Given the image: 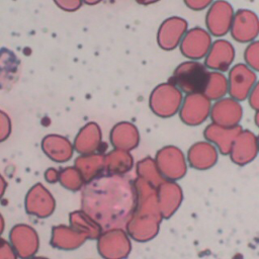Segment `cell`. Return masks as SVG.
Instances as JSON below:
<instances>
[{"label": "cell", "mask_w": 259, "mask_h": 259, "mask_svg": "<svg viewBox=\"0 0 259 259\" xmlns=\"http://www.w3.org/2000/svg\"><path fill=\"white\" fill-rule=\"evenodd\" d=\"M137 205L134 179L126 175L103 173L81 189V209L103 231L125 229Z\"/></svg>", "instance_id": "obj_1"}, {"label": "cell", "mask_w": 259, "mask_h": 259, "mask_svg": "<svg viewBox=\"0 0 259 259\" xmlns=\"http://www.w3.org/2000/svg\"><path fill=\"white\" fill-rule=\"evenodd\" d=\"M208 72L209 70L204 64L198 61L188 60L182 62L175 68L169 82L185 94L202 92Z\"/></svg>", "instance_id": "obj_2"}, {"label": "cell", "mask_w": 259, "mask_h": 259, "mask_svg": "<svg viewBox=\"0 0 259 259\" xmlns=\"http://www.w3.org/2000/svg\"><path fill=\"white\" fill-rule=\"evenodd\" d=\"M183 101V93L169 81L158 85L151 93L149 104L158 116L168 118L179 112Z\"/></svg>", "instance_id": "obj_3"}, {"label": "cell", "mask_w": 259, "mask_h": 259, "mask_svg": "<svg viewBox=\"0 0 259 259\" xmlns=\"http://www.w3.org/2000/svg\"><path fill=\"white\" fill-rule=\"evenodd\" d=\"M155 161L165 180L178 181L187 173L188 163L186 156L176 146L168 145L161 148L156 153Z\"/></svg>", "instance_id": "obj_4"}, {"label": "cell", "mask_w": 259, "mask_h": 259, "mask_svg": "<svg viewBox=\"0 0 259 259\" xmlns=\"http://www.w3.org/2000/svg\"><path fill=\"white\" fill-rule=\"evenodd\" d=\"M97 251L103 259H125L132 251L125 229L105 230L97 239Z\"/></svg>", "instance_id": "obj_5"}, {"label": "cell", "mask_w": 259, "mask_h": 259, "mask_svg": "<svg viewBox=\"0 0 259 259\" xmlns=\"http://www.w3.org/2000/svg\"><path fill=\"white\" fill-rule=\"evenodd\" d=\"M211 106V100L202 92L186 94L178 112L179 117L184 124L197 126L209 117Z\"/></svg>", "instance_id": "obj_6"}, {"label": "cell", "mask_w": 259, "mask_h": 259, "mask_svg": "<svg viewBox=\"0 0 259 259\" xmlns=\"http://www.w3.org/2000/svg\"><path fill=\"white\" fill-rule=\"evenodd\" d=\"M257 82V75L254 70L245 63L234 65L228 74L229 95L241 102L248 99L253 87Z\"/></svg>", "instance_id": "obj_7"}, {"label": "cell", "mask_w": 259, "mask_h": 259, "mask_svg": "<svg viewBox=\"0 0 259 259\" xmlns=\"http://www.w3.org/2000/svg\"><path fill=\"white\" fill-rule=\"evenodd\" d=\"M235 10L226 0H215L205 14L206 30L215 37H222L231 30Z\"/></svg>", "instance_id": "obj_8"}, {"label": "cell", "mask_w": 259, "mask_h": 259, "mask_svg": "<svg viewBox=\"0 0 259 259\" xmlns=\"http://www.w3.org/2000/svg\"><path fill=\"white\" fill-rule=\"evenodd\" d=\"M212 44L210 33L199 26L187 30L183 36L179 49L181 54L188 60L199 61L204 59Z\"/></svg>", "instance_id": "obj_9"}, {"label": "cell", "mask_w": 259, "mask_h": 259, "mask_svg": "<svg viewBox=\"0 0 259 259\" xmlns=\"http://www.w3.org/2000/svg\"><path fill=\"white\" fill-rule=\"evenodd\" d=\"M24 205L28 214L38 219H47L55 211L56 200L53 194L38 182L32 185L27 191Z\"/></svg>", "instance_id": "obj_10"}, {"label": "cell", "mask_w": 259, "mask_h": 259, "mask_svg": "<svg viewBox=\"0 0 259 259\" xmlns=\"http://www.w3.org/2000/svg\"><path fill=\"white\" fill-rule=\"evenodd\" d=\"M9 242L20 259L35 256L39 247L36 231L26 224H17L10 230Z\"/></svg>", "instance_id": "obj_11"}, {"label": "cell", "mask_w": 259, "mask_h": 259, "mask_svg": "<svg viewBox=\"0 0 259 259\" xmlns=\"http://www.w3.org/2000/svg\"><path fill=\"white\" fill-rule=\"evenodd\" d=\"M232 37L241 44L256 40L259 35V16L250 9H238L231 26Z\"/></svg>", "instance_id": "obj_12"}, {"label": "cell", "mask_w": 259, "mask_h": 259, "mask_svg": "<svg viewBox=\"0 0 259 259\" xmlns=\"http://www.w3.org/2000/svg\"><path fill=\"white\" fill-rule=\"evenodd\" d=\"M259 154L257 136L250 130H242L234 141L230 159L238 166H245L253 162Z\"/></svg>", "instance_id": "obj_13"}, {"label": "cell", "mask_w": 259, "mask_h": 259, "mask_svg": "<svg viewBox=\"0 0 259 259\" xmlns=\"http://www.w3.org/2000/svg\"><path fill=\"white\" fill-rule=\"evenodd\" d=\"M188 30V22L179 16L165 19L158 30L157 41L161 49L172 51L179 47L183 36Z\"/></svg>", "instance_id": "obj_14"}, {"label": "cell", "mask_w": 259, "mask_h": 259, "mask_svg": "<svg viewBox=\"0 0 259 259\" xmlns=\"http://www.w3.org/2000/svg\"><path fill=\"white\" fill-rule=\"evenodd\" d=\"M243 107L239 101L232 97H224L217 100L210 110L211 122L223 126H237L243 118Z\"/></svg>", "instance_id": "obj_15"}, {"label": "cell", "mask_w": 259, "mask_h": 259, "mask_svg": "<svg viewBox=\"0 0 259 259\" xmlns=\"http://www.w3.org/2000/svg\"><path fill=\"white\" fill-rule=\"evenodd\" d=\"M235 57L236 51L232 42L224 38H219L212 41L203 64L208 70L224 73L230 70Z\"/></svg>", "instance_id": "obj_16"}, {"label": "cell", "mask_w": 259, "mask_h": 259, "mask_svg": "<svg viewBox=\"0 0 259 259\" xmlns=\"http://www.w3.org/2000/svg\"><path fill=\"white\" fill-rule=\"evenodd\" d=\"M158 204L163 219H170L180 207L183 190L177 181L164 180L157 187Z\"/></svg>", "instance_id": "obj_17"}, {"label": "cell", "mask_w": 259, "mask_h": 259, "mask_svg": "<svg viewBox=\"0 0 259 259\" xmlns=\"http://www.w3.org/2000/svg\"><path fill=\"white\" fill-rule=\"evenodd\" d=\"M219 154L215 146L204 140L190 146L186 154V159L191 168L204 171L212 168L218 163Z\"/></svg>", "instance_id": "obj_18"}, {"label": "cell", "mask_w": 259, "mask_h": 259, "mask_svg": "<svg viewBox=\"0 0 259 259\" xmlns=\"http://www.w3.org/2000/svg\"><path fill=\"white\" fill-rule=\"evenodd\" d=\"M242 130L241 125L228 127L210 122L203 130V137L205 141L215 146L220 154L229 155L234 141Z\"/></svg>", "instance_id": "obj_19"}, {"label": "cell", "mask_w": 259, "mask_h": 259, "mask_svg": "<svg viewBox=\"0 0 259 259\" xmlns=\"http://www.w3.org/2000/svg\"><path fill=\"white\" fill-rule=\"evenodd\" d=\"M87 240L84 234L77 231L72 226L58 225L52 229L51 245L59 250L72 251L78 249Z\"/></svg>", "instance_id": "obj_20"}, {"label": "cell", "mask_w": 259, "mask_h": 259, "mask_svg": "<svg viewBox=\"0 0 259 259\" xmlns=\"http://www.w3.org/2000/svg\"><path fill=\"white\" fill-rule=\"evenodd\" d=\"M44 153L56 163L69 161L74 152V146L68 139L59 135H49L41 142Z\"/></svg>", "instance_id": "obj_21"}, {"label": "cell", "mask_w": 259, "mask_h": 259, "mask_svg": "<svg viewBox=\"0 0 259 259\" xmlns=\"http://www.w3.org/2000/svg\"><path fill=\"white\" fill-rule=\"evenodd\" d=\"M100 127L95 122L85 124L77 134L74 141V150L79 155L96 153L102 142Z\"/></svg>", "instance_id": "obj_22"}, {"label": "cell", "mask_w": 259, "mask_h": 259, "mask_svg": "<svg viewBox=\"0 0 259 259\" xmlns=\"http://www.w3.org/2000/svg\"><path fill=\"white\" fill-rule=\"evenodd\" d=\"M110 143L114 149L132 151L140 143L138 128L133 123L126 121L115 124L110 133Z\"/></svg>", "instance_id": "obj_23"}, {"label": "cell", "mask_w": 259, "mask_h": 259, "mask_svg": "<svg viewBox=\"0 0 259 259\" xmlns=\"http://www.w3.org/2000/svg\"><path fill=\"white\" fill-rule=\"evenodd\" d=\"M74 166L81 173L85 183H87L105 173V155L97 152L79 155L75 159Z\"/></svg>", "instance_id": "obj_24"}, {"label": "cell", "mask_w": 259, "mask_h": 259, "mask_svg": "<svg viewBox=\"0 0 259 259\" xmlns=\"http://www.w3.org/2000/svg\"><path fill=\"white\" fill-rule=\"evenodd\" d=\"M134 167V158L128 151L114 149L105 154V173L125 175Z\"/></svg>", "instance_id": "obj_25"}, {"label": "cell", "mask_w": 259, "mask_h": 259, "mask_svg": "<svg viewBox=\"0 0 259 259\" xmlns=\"http://www.w3.org/2000/svg\"><path fill=\"white\" fill-rule=\"evenodd\" d=\"M70 226L84 234L88 240H97L103 232L101 226L84 210H74L69 214Z\"/></svg>", "instance_id": "obj_26"}, {"label": "cell", "mask_w": 259, "mask_h": 259, "mask_svg": "<svg viewBox=\"0 0 259 259\" xmlns=\"http://www.w3.org/2000/svg\"><path fill=\"white\" fill-rule=\"evenodd\" d=\"M202 93L211 101L226 97L229 93L228 77L222 72L209 71Z\"/></svg>", "instance_id": "obj_27"}, {"label": "cell", "mask_w": 259, "mask_h": 259, "mask_svg": "<svg viewBox=\"0 0 259 259\" xmlns=\"http://www.w3.org/2000/svg\"><path fill=\"white\" fill-rule=\"evenodd\" d=\"M137 177L149 182L155 187H158L165 179L160 173L156 164L155 158L145 157L136 164Z\"/></svg>", "instance_id": "obj_28"}, {"label": "cell", "mask_w": 259, "mask_h": 259, "mask_svg": "<svg viewBox=\"0 0 259 259\" xmlns=\"http://www.w3.org/2000/svg\"><path fill=\"white\" fill-rule=\"evenodd\" d=\"M59 183L66 189L71 191L81 190L85 185V181L75 166L65 167L60 170Z\"/></svg>", "instance_id": "obj_29"}, {"label": "cell", "mask_w": 259, "mask_h": 259, "mask_svg": "<svg viewBox=\"0 0 259 259\" xmlns=\"http://www.w3.org/2000/svg\"><path fill=\"white\" fill-rule=\"evenodd\" d=\"M245 64L255 72H259V40L248 44L244 51Z\"/></svg>", "instance_id": "obj_30"}, {"label": "cell", "mask_w": 259, "mask_h": 259, "mask_svg": "<svg viewBox=\"0 0 259 259\" xmlns=\"http://www.w3.org/2000/svg\"><path fill=\"white\" fill-rule=\"evenodd\" d=\"M11 133V121L9 116L0 110V143L5 141Z\"/></svg>", "instance_id": "obj_31"}, {"label": "cell", "mask_w": 259, "mask_h": 259, "mask_svg": "<svg viewBox=\"0 0 259 259\" xmlns=\"http://www.w3.org/2000/svg\"><path fill=\"white\" fill-rule=\"evenodd\" d=\"M0 259H18V256L10 242L0 237Z\"/></svg>", "instance_id": "obj_32"}, {"label": "cell", "mask_w": 259, "mask_h": 259, "mask_svg": "<svg viewBox=\"0 0 259 259\" xmlns=\"http://www.w3.org/2000/svg\"><path fill=\"white\" fill-rule=\"evenodd\" d=\"M184 4L193 11H201L205 8H208L213 0H183Z\"/></svg>", "instance_id": "obj_33"}, {"label": "cell", "mask_w": 259, "mask_h": 259, "mask_svg": "<svg viewBox=\"0 0 259 259\" xmlns=\"http://www.w3.org/2000/svg\"><path fill=\"white\" fill-rule=\"evenodd\" d=\"M249 105L255 111H259V81L256 82L255 86L253 87L249 97H248Z\"/></svg>", "instance_id": "obj_34"}, {"label": "cell", "mask_w": 259, "mask_h": 259, "mask_svg": "<svg viewBox=\"0 0 259 259\" xmlns=\"http://www.w3.org/2000/svg\"><path fill=\"white\" fill-rule=\"evenodd\" d=\"M44 177H45V180L48 182V183H51V184H55L57 182H59V177H60V170L54 168V167H50L48 168L45 173H44Z\"/></svg>", "instance_id": "obj_35"}, {"label": "cell", "mask_w": 259, "mask_h": 259, "mask_svg": "<svg viewBox=\"0 0 259 259\" xmlns=\"http://www.w3.org/2000/svg\"><path fill=\"white\" fill-rule=\"evenodd\" d=\"M6 188H7V182H6V180L4 179V177L0 173V200L3 197V195H4L5 191H6Z\"/></svg>", "instance_id": "obj_36"}, {"label": "cell", "mask_w": 259, "mask_h": 259, "mask_svg": "<svg viewBox=\"0 0 259 259\" xmlns=\"http://www.w3.org/2000/svg\"><path fill=\"white\" fill-rule=\"evenodd\" d=\"M4 229H5V221H4L3 215L0 213V236L4 232Z\"/></svg>", "instance_id": "obj_37"}, {"label": "cell", "mask_w": 259, "mask_h": 259, "mask_svg": "<svg viewBox=\"0 0 259 259\" xmlns=\"http://www.w3.org/2000/svg\"><path fill=\"white\" fill-rule=\"evenodd\" d=\"M160 0H137V2H139L140 4H144V5H148V4H153L155 2H158Z\"/></svg>", "instance_id": "obj_38"}, {"label": "cell", "mask_w": 259, "mask_h": 259, "mask_svg": "<svg viewBox=\"0 0 259 259\" xmlns=\"http://www.w3.org/2000/svg\"><path fill=\"white\" fill-rule=\"evenodd\" d=\"M254 121L257 127H259V111H256L255 115H254Z\"/></svg>", "instance_id": "obj_39"}, {"label": "cell", "mask_w": 259, "mask_h": 259, "mask_svg": "<svg viewBox=\"0 0 259 259\" xmlns=\"http://www.w3.org/2000/svg\"><path fill=\"white\" fill-rule=\"evenodd\" d=\"M28 259H49V258H46V257H40V256H33V257H30Z\"/></svg>", "instance_id": "obj_40"}, {"label": "cell", "mask_w": 259, "mask_h": 259, "mask_svg": "<svg viewBox=\"0 0 259 259\" xmlns=\"http://www.w3.org/2000/svg\"><path fill=\"white\" fill-rule=\"evenodd\" d=\"M257 140H258V147H259V134L257 135Z\"/></svg>", "instance_id": "obj_41"}, {"label": "cell", "mask_w": 259, "mask_h": 259, "mask_svg": "<svg viewBox=\"0 0 259 259\" xmlns=\"http://www.w3.org/2000/svg\"><path fill=\"white\" fill-rule=\"evenodd\" d=\"M84 1H86V0H84Z\"/></svg>", "instance_id": "obj_42"}]
</instances>
